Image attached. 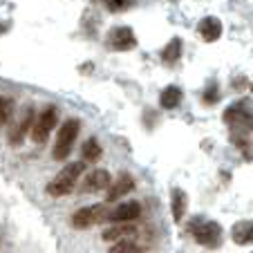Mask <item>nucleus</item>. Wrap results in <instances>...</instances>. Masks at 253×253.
Masks as SVG:
<instances>
[{
  "mask_svg": "<svg viewBox=\"0 0 253 253\" xmlns=\"http://www.w3.org/2000/svg\"><path fill=\"white\" fill-rule=\"evenodd\" d=\"M224 124L231 128L233 143H238L244 150V141L251 143V103L249 101H238L224 110Z\"/></svg>",
  "mask_w": 253,
  "mask_h": 253,
  "instance_id": "1",
  "label": "nucleus"
},
{
  "mask_svg": "<svg viewBox=\"0 0 253 253\" xmlns=\"http://www.w3.org/2000/svg\"><path fill=\"white\" fill-rule=\"evenodd\" d=\"M85 172V162H72L67 164L65 168H63L61 172H58L56 177H54L52 182L47 184V195L52 197H63V195H70L72 191H74V186L79 184V179H81V175Z\"/></svg>",
  "mask_w": 253,
  "mask_h": 253,
  "instance_id": "2",
  "label": "nucleus"
},
{
  "mask_svg": "<svg viewBox=\"0 0 253 253\" xmlns=\"http://www.w3.org/2000/svg\"><path fill=\"white\" fill-rule=\"evenodd\" d=\"M79 132H81V121L79 119H67L65 124L61 126L56 143H54V150H52V157L56 159V162H63V159L72 153V146L77 141Z\"/></svg>",
  "mask_w": 253,
  "mask_h": 253,
  "instance_id": "3",
  "label": "nucleus"
},
{
  "mask_svg": "<svg viewBox=\"0 0 253 253\" xmlns=\"http://www.w3.org/2000/svg\"><path fill=\"white\" fill-rule=\"evenodd\" d=\"M108 213H110V209L105 204H92L85 206V209H79L72 215V226L74 229H90L92 224L108 222Z\"/></svg>",
  "mask_w": 253,
  "mask_h": 253,
  "instance_id": "4",
  "label": "nucleus"
},
{
  "mask_svg": "<svg viewBox=\"0 0 253 253\" xmlns=\"http://www.w3.org/2000/svg\"><path fill=\"white\" fill-rule=\"evenodd\" d=\"M58 121V110L54 108V105H49V108H45L43 112H41L39 117H34V128H32V141L34 143H45L49 137V132H52V128L56 126Z\"/></svg>",
  "mask_w": 253,
  "mask_h": 253,
  "instance_id": "5",
  "label": "nucleus"
},
{
  "mask_svg": "<svg viewBox=\"0 0 253 253\" xmlns=\"http://www.w3.org/2000/svg\"><path fill=\"white\" fill-rule=\"evenodd\" d=\"M193 238L200 247L206 249H217L222 244V226L217 222H204L202 226L193 229Z\"/></svg>",
  "mask_w": 253,
  "mask_h": 253,
  "instance_id": "6",
  "label": "nucleus"
},
{
  "mask_svg": "<svg viewBox=\"0 0 253 253\" xmlns=\"http://www.w3.org/2000/svg\"><path fill=\"white\" fill-rule=\"evenodd\" d=\"M108 47L117 49V52H130V49L137 47V36L130 27H115L108 34Z\"/></svg>",
  "mask_w": 253,
  "mask_h": 253,
  "instance_id": "7",
  "label": "nucleus"
},
{
  "mask_svg": "<svg viewBox=\"0 0 253 253\" xmlns=\"http://www.w3.org/2000/svg\"><path fill=\"white\" fill-rule=\"evenodd\" d=\"M110 182H112L110 172L103 170V168H94V170H90L85 177H83L81 191L83 193H99V191H105Z\"/></svg>",
  "mask_w": 253,
  "mask_h": 253,
  "instance_id": "8",
  "label": "nucleus"
},
{
  "mask_svg": "<svg viewBox=\"0 0 253 253\" xmlns=\"http://www.w3.org/2000/svg\"><path fill=\"white\" fill-rule=\"evenodd\" d=\"M139 215H141V204L139 202H126L117 209H110L108 222H134Z\"/></svg>",
  "mask_w": 253,
  "mask_h": 253,
  "instance_id": "9",
  "label": "nucleus"
},
{
  "mask_svg": "<svg viewBox=\"0 0 253 253\" xmlns=\"http://www.w3.org/2000/svg\"><path fill=\"white\" fill-rule=\"evenodd\" d=\"M108 195H105V200L108 202H117L119 197H124V195H128L130 191H134V179H132V175L130 172H121L119 175V179H117L115 184H108Z\"/></svg>",
  "mask_w": 253,
  "mask_h": 253,
  "instance_id": "10",
  "label": "nucleus"
},
{
  "mask_svg": "<svg viewBox=\"0 0 253 253\" xmlns=\"http://www.w3.org/2000/svg\"><path fill=\"white\" fill-rule=\"evenodd\" d=\"M197 32H200V36L206 43H215V41H220V36H222V20L215 18V16H206V18L200 20Z\"/></svg>",
  "mask_w": 253,
  "mask_h": 253,
  "instance_id": "11",
  "label": "nucleus"
},
{
  "mask_svg": "<svg viewBox=\"0 0 253 253\" xmlns=\"http://www.w3.org/2000/svg\"><path fill=\"white\" fill-rule=\"evenodd\" d=\"M188 209V195L182 191V188H172L170 191V213H172V220L175 222H182L184 215H186Z\"/></svg>",
  "mask_w": 253,
  "mask_h": 253,
  "instance_id": "12",
  "label": "nucleus"
},
{
  "mask_svg": "<svg viewBox=\"0 0 253 253\" xmlns=\"http://www.w3.org/2000/svg\"><path fill=\"white\" fill-rule=\"evenodd\" d=\"M32 124H34V110H32V108H27V110L23 112V119H20L18 128L9 132V143H11V146H20V143L25 141V137H27L29 126H32Z\"/></svg>",
  "mask_w": 253,
  "mask_h": 253,
  "instance_id": "13",
  "label": "nucleus"
},
{
  "mask_svg": "<svg viewBox=\"0 0 253 253\" xmlns=\"http://www.w3.org/2000/svg\"><path fill=\"white\" fill-rule=\"evenodd\" d=\"M182 99H184L182 87L168 85V87H164L162 94H159V105H162L164 110H175L177 105L182 103Z\"/></svg>",
  "mask_w": 253,
  "mask_h": 253,
  "instance_id": "14",
  "label": "nucleus"
},
{
  "mask_svg": "<svg viewBox=\"0 0 253 253\" xmlns=\"http://www.w3.org/2000/svg\"><path fill=\"white\" fill-rule=\"evenodd\" d=\"M124 238H137V226L126 222L124 226H110V229L103 231L105 242H117V240H124Z\"/></svg>",
  "mask_w": 253,
  "mask_h": 253,
  "instance_id": "15",
  "label": "nucleus"
},
{
  "mask_svg": "<svg viewBox=\"0 0 253 253\" xmlns=\"http://www.w3.org/2000/svg\"><path fill=\"white\" fill-rule=\"evenodd\" d=\"M231 238H233V242L238 244V247L251 244V240H253V224H251V220L238 222V224L233 226V231H231Z\"/></svg>",
  "mask_w": 253,
  "mask_h": 253,
  "instance_id": "16",
  "label": "nucleus"
},
{
  "mask_svg": "<svg viewBox=\"0 0 253 253\" xmlns=\"http://www.w3.org/2000/svg\"><path fill=\"white\" fill-rule=\"evenodd\" d=\"M81 155H83V162H90V164H94V162H99L101 157H103V148H101V143L96 141L94 137H90L87 141H83V146H81Z\"/></svg>",
  "mask_w": 253,
  "mask_h": 253,
  "instance_id": "17",
  "label": "nucleus"
},
{
  "mask_svg": "<svg viewBox=\"0 0 253 253\" xmlns=\"http://www.w3.org/2000/svg\"><path fill=\"white\" fill-rule=\"evenodd\" d=\"M179 56H182V39H172L170 43L164 47V52H162V61L164 63H175V61H179Z\"/></svg>",
  "mask_w": 253,
  "mask_h": 253,
  "instance_id": "18",
  "label": "nucleus"
},
{
  "mask_svg": "<svg viewBox=\"0 0 253 253\" xmlns=\"http://www.w3.org/2000/svg\"><path fill=\"white\" fill-rule=\"evenodd\" d=\"M110 251L112 253H139L143 249L134 242V238H124V240H117L115 247H110Z\"/></svg>",
  "mask_w": 253,
  "mask_h": 253,
  "instance_id": "19",
  "label": "nucleus"
},
{
  "mask_svg": "<svg viewBox=\"0 0 253 253\" xmlns=\"http://www.w3.org/2000/svg\"><path fill=\"white\" fill-rule=\"evenodd\" d=\"M11 112H14V99H9V96H0V128L11 119Z\"/></svg>",
  "mask_w": 253,
  "mask_h": 253,
  "instance_id": "20",
  "label": "nucleus"
},
{
  "mask_svg": "<svg viewBox=\"0 0 253 253\" xmlns=\"http://www.w3.org/2000/svg\"><path fill=\"white\" fill-rule=\"evenodd\" d=\"M220 101V90H217V83H211L209 85V90L204 92V103H211V105H215Z\"/></svg>",
  "mask_w": 253,
  "mask_h": 253,
  "instance_id": "21",
  "label": "nucleus"
},
{
  "mask_svg": "<svg viewBox=\"0 0 253 253\" xmlns=\"http://www.w3.org/2000/svg\"><path fill=\"white\" fill-rule=\"evenodd\" d=\"M124 5H126V0H108V7H110V11H119Z\"/></svg>",
  "mask_w": 253,
  "mask_h": 253,
  "instance_id": "22",
  "label": "nucleus"
},
{
  "mask_svg": "<svg viewBox=\"0 0 253 253\" xmlns=\"http://www.w3.org/2000/svg\"><path fill=\"white\" fill-rule=\"evenodd\" d=\"M249 87V79L244 77V79H238V81H235V90H247Z\"/></svg>",
  "mask_w": 253,
  "mask_h": 253,
  "instance_id": "23",
  "label": "nucleus"
},
{
  "mask_svg": "<svg viewBox=\"0 0 253 253\" xmlns=\"http://www.w3.org/2000/svg\"><path fill=\"white\" fill-rule=\"evenodd\" d=\"M7 27H9V25H7V23H0V36H2V34L7 32Z\"/></svg>",
  "mask_w": 253,
  "mask_h": 253,
  "instance_id": "24",
  "label": "nucleus"
}]
</instances>
